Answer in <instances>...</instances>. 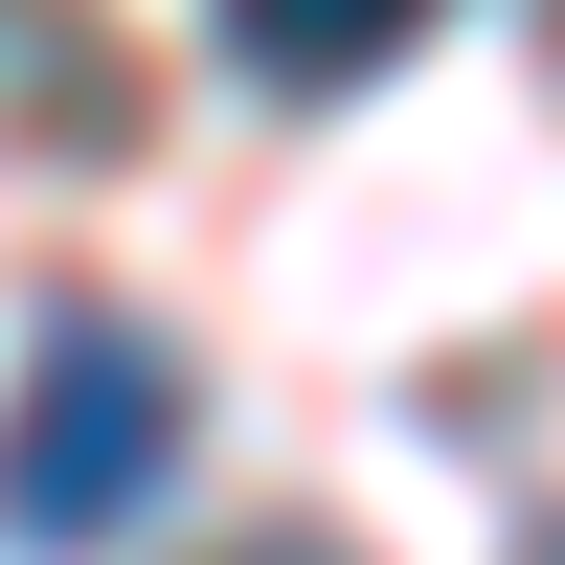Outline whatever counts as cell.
<instances>
[{"instance_id": "cell-3", "label": "cell", "mask_w": 565, "mask_h": 565, "mask_svg": "<svg viewBox=\"0 0 565 565\" xmlns=\"http://www.w3.org/2000/svg\"><path fill=\"white\" fill-rule=\"evenodd\" d=\"M0 90H45V114H68V159H90V114H114V68H90L68 0H0Z\"/></svg>"}, {"instance_id": "cell-1", "label": "cell", "mask_w": 565, "mask_h": 565, "mask_svg": "<svg viewBox=\"0 0 565 565\" xmlns=\"http://www.w3.org/2000/svg\"><path fill=\"white\" fill-rule=\"evenodd\" d=\"M159 476H181V362H159V317L45 295V317H23V407H0V543H23V565H90V543H136Z\"/></svg>"}, {"instance_id": "cell-5", "label": "cell", "mask_w": 565, "mask_h": 565, "mask_svg": "<svg viewBox=\"0 0 565 565\" xmlns=\"http://www.w3.org/2000/svg\"><path fill=\"white\" fill-rule=\"evenodd\" d=\"M521 565H565V521H543V543H521Z\"/></svg>"}, {"instance_id": "cell-4", "label": "cell", "mask_w": 565, "mask_h": 565, "mask_svg": "<svg viewBox=\"0 0 565 565\" xmlns=\"http://www.w3.org/2000/svg\"><path fill=\"white\" fill-rule=\"evenodd\" d=\"M204 565H362V543H340V521H226Z\"/></svg>"}, {"instance_id": "cell-2", "label": "cell", "mask_w": 565, "mask_h": 565, "mask_svg": "<svg viewBox=\"0 0 565 565\" xmlns=\"http://www.w3.org/2000/svg\"><path fill=\"white\" fill-rule=\"evenodd\" d=\"M407 45H430V0H226V68L249 90H362Z\"/></svg>"}]
</instances>
